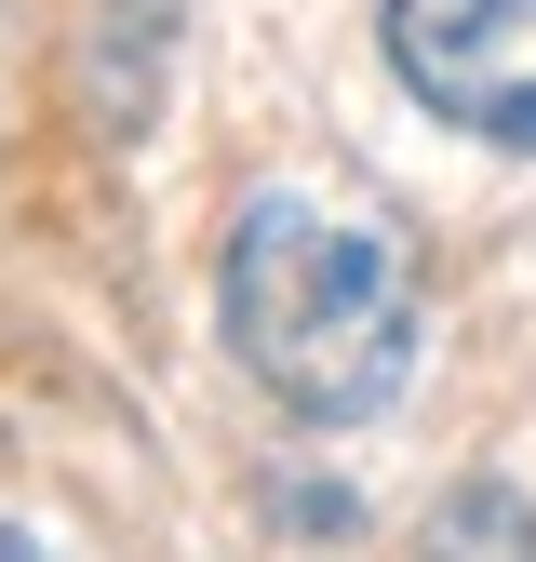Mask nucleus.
Instances as JSON below:
<instances>
[{"label": "nucleus", "mask_w": 536, "mask_h": 562, "mask_svg": "<svg viewBox=\"0 0 536 562\" xmlns=\"http://www.w3.org/2000/svg\"><path fill=\"white\" fill-rule=\"evenodd\" d=\"M215 322L268 402H295L309 429H362L416 375V255L376 215H335L309 188H255L228 215Z\"/></svg>", "instance_id": "f257e3e1"}, {"label": "nucleus", "mask_w": 536, "mask_h": 562, "mask_svg": "<svg viewBox=\"0 0 536 562\" xmlns=\"http://www.w3.org/2000/svg\"><path fill=\"white\" fill-rule=\"evenodd\" d=\"M376 41L429 121L536 161V0H389Z\"/></svg>", "instance_id": "f03ea898"}]
</instances>
